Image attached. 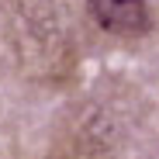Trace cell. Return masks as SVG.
<instances>
[{
    "label": "cell",
    "instance_id": "cell-1",
    "mask_svg": "<svg viewBox=\"0 0 159 159\" xmlns=\"http://www.w3.org/2000/svg\"><path fill=\"white\" fill-rule=\"evenodd\" d=\"M93 24L118 38H142L152 31L149 0H87Z\"/></svg>",
    "mask_w": 159,
    "mask_h": 159
}]
</instances>
